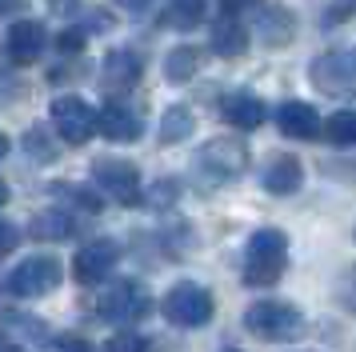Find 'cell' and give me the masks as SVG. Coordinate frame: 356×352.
Listing matches in <instances>:
<instances>
[{
    "label": "cell",
    "instance_id": "8",
    "mask_svg": "<svg viewBox=\"0 0 356 352\" xmlns=\"http://www.w3.org/2000/svg\"><path fill=\"white\" fill-rule=\"evenodd\" d=\"M52 128L65 144L81 148L97 136V112L88 109L81 96H56L52 100Z\"/></svg>",
    "mask_w": 356,
    "mask_h": 352
},
{
    "label": "cell",
    "instance_id": "25",
    "mask_svg": "<svg viewBox=\"0 0 356 352\" xmlns=\"http://www.w3.org/2000/svg\"><path fill=\"white\" fill-rule=\"evenodd\" d=\"M24 148L33 152L40 164H49V160H56V148H52V141H49V132L36 125V128H29V136H24Z\"/></svg>",
    "mask_w": 356,
    "mask_h": 352
},
{
    "label": "cell",
    "instance_id": "34",
    "mask_svg": "<svg viewBox=\"0 0 356 352\" xmlns=\"http://www.w3.org/2000/svg\"><path fill=\"white\" fill-rule=\"evenodd\" d=\"M0 352H20V344H17V340H8V336H4V340H0Z\"/></svg>",
    "mask_w": 356,
    "mask_h": 352
},
{
    "label": "cell",
    "instance_id": "35",
    "mask_svg": "<svg viewBox=\"0 0 356 352\" xmlns=\"http://www.w3.org/2000/svg\"><path fill=\"white\" fill-rule=\"evenodd\" d=\"M24 0H0V13H8V8H20Z\"/></svg>",
    "mask_w": 356,
    "mask_h": 352
},
{
    "label": "cell",
    "instance_id": "22",
    "mask_svg": "<svg viewBox=\"0 0 356 352\" xmlns=\"http://www.w3.org/2000/svg\"><path fill=\"white\" fill-rule=\"evenodd\" d=\"M321 132H328V141L337 144V148H348L356 141V116L348 109H340L328 116V125H321Z\"/></svg>",
    "mask_w": 356,
    "mask_h": 352
},
{
    "label": "cell",
    "instance_id": "24",
    "mask_svg": "<svg viewBox=\"0 0 356 352\" xmlns=\"http://www.w3.org/2000/svg\"><path fill=\"white\" fill-rule=\"evenodd\" d=\"M52 192L65 196L72 208H84V212H100V208H104V196L92 192V189H84V184H52Z\"/></svg>",
    "mask_w": 356,
    "mask_h": 352
},
{
    "label": "cell",
    "instance_id": "19",
    "mask_svg": "<svg viewBox=\"0 0 356 352\" xmlns=\"http://www.w3.org/2000/svg\"><path fill=\"white\" fill-rule=\"evenodd\" d=\"M193 109H184V104H172V109L161 116V144H180L193 136Z\"/></svg>",
    "mask_w": 356,
    "mask_h": 352
},
{
    "label": "cell",
    "instance_id": "2",
    "mask_svg": "<svg viewBox=\"0 0 356 352\" xmlns=\"http://www.w3.org/2000/svg\"><path fill=\"white\" fill-rule=\"evenodd\" d=\"M244 328L260 340H296L305 333V317L300 308H292L289 301H257L244 312Z\"/></svg>",
    "mask_w": 356,
    "mask_h": 352
},
{
    "label": "cell",
    "instance_id": "3",
    "mask_svg": "<svg viewBox=\"0 0 356 352\" xmlns=\"http://www.w3.org/2000/svg\"><path fill=\"white\" fill-rule=\"evenodd\" d=\"M164 308V320L168 324H177V328H200V324H209L212 320V292L209 288L193 285V280H180V285L168 288V296L161 301Z\"/></svg>",
    "mask_w": 356,
    "mask_h": 352
},
{
    "label": "cell",
    "instance_id": "18",
    "mask_svg": "<svg viewBox=\"0 0 356 352\" xmlns=\"http://www.w3.org/2000/svg\"><path fill=\"white\" fill-rule=\"evenodd\" d=\"M200 72V48L196 45H180L164 56V80L168 84H188Z\"/></svg>",
    "mask_w": 356,
    "mask_h": 352
},
{
    "label": "cell",
    "instance_id": "7",
    "mask_svg": "<svg viewBox=\"0 0 356 352\" xmlns=\"http://www.w3.org/2000/svg\"><path fill=\"white\" fill-rule=\"evenodd\" d=\"M92 180H97L104 196H113L116 205H140V173L132 160H120V157H100L92 160Z\"/></svg>",
    "mask_w": 356,
    "mask_h": 352
},
{
    "label": "cell",
    "instance_id": "5",
    "mask_svg": "<svg viewBox=\"0 0 356 352\" xmlns=\"http://www.w3.org/2000/svg\"><path fill=\"white\" fill-rule=\"evenodd\" d=\"M97 312L104 320H116V324H136V320H145L152 312V296H148V288L140 280H116L97 301Z\"/></svg>",
    "mask_w": 356,
    "mask_h": 352
},
{
    "label": "cell",
    "instance_id": "29",
    "mask_svg": "<svg viewBox=\"0 0 356 352\" xmlns=\"http://www.w3.org/2000/svg\"><path fill=\"white\" fill-rule=\"evenodd\" d=\"M20 244V232H17V224H8L4 216H0V256H8L13 248Z\"/></svg>",
    "mask_w": 356,
    "mask_h": 352
},
{
    "label": "cell",
    "instance_id": "26",
    "mask_svg": "<svg viewBox=\"0 0 356 352\" xmlns=\"http://www.w3.org/2000/svg\"><path fill=\"white\" fill-rule=\"evenodd\" d=\"M104 352H148V340L140 333H132V328H120V333L108 336Z\"/></svg>",
    "mask_w": 356,
    "mask_h": 352
},
{
    "label": "cell",
    "instance_id": "23",
    "mask_svg": "<svg viewBox=\"0 0 356 352\" xmlns=\"http://www.w3.org/2000/svg\"><path fill=\"white\" fill-rule=\"evenodd\" d=\"M260 29H264V40H268V45H289L292 16L284 13V8H264V16H260Z\"/></svg>",
    "mask_w": 356,
    "mask_h": 352
},
{
    "label": "cell",
    "instance_id": "28",
    "mask_svg": "<svg viewBox=\"0 0 356 352\" xmlns=\"http://www.w3.org/2000/svg\"><path fill=\"white\" fill-rule=\"evenodd\" d=\"M172 200H177V180H156V184H152V196H148V205L164 208V205H172Z\"/></svg>",
    "mask_w": 356,
    "mask_h": 352
},
{
    "label": "cell",
    "instance_id": "31",
    "mask_svg": "<svg viewBox=\"0 0 356 352\" xmlns=\"http://www.w3.org/2000/svg\"><path fill=\"white\" fill-rule=\"evenodd\" d=\"M56 352H97V344H88L84 336H65L56 340Z\"/></svg>",
    "mask_w": 356,
    "mask_h": 352
},
{
    "label": "cell",
    "instance_id": "21",
    "mask_svg": "<svg viewBox=\"0 0 356 352\" xmlns=\"http://www.w3.org/2000/svg\"><path fill=\"white\" fill-rule=\"evenodd\" d=\"M164 20H168L172 29H196V24L204 20V0H168Z\"/></svg>",
    "mask_w": 356,
    "mask_h": 352
},
{
    "label": "cell",
    "instance_id": "20",
    "mask_svg": "<svg viewBox=\"0 0 356 352\" xmlns=\"http://www.w3.org/2000/svg\"><path fill=\"white\" fill-rule=\"evenodd\" d=\"M212 48H216L220 56H244V48H248V32H244V24H236V20H220V24L212 29Z\"/></svg>",
    "mask_w": 356,
    "mask_h": 352
},
{
    "label": "cell",
    "instance_id": "12",
    "mask_svg": "<svg viewBox=\"0 0 356 352\" xmlns=\"http://www.w3.org/2000/svg\"><path fill=\"white\" fill-rule=\"evenodd\" d=\"M97 132L113 144H132L140 141V112L129 109L124 100H108L104 109L97 112Z\"/></svg>",
    "mask_w": 356,
    "mask_h": 352
},
{
    "label": "cell",
    "instance_id": "1",
    "mask_svg": "<svg viewBox=\"0 0 356 352\" xmlns=\"http://www.w3.org/2000/svg\"><path fill=\"white\" fill-rule=\"evenodd\" d=\"M284 269H289V237L280 228L252 232L248 248H244V285L268 288L284 276Z\"/></svg>",
    "mask_w": 356,
    "mask_h": 352
},
{
    "label": "cell",
    "instance_id": "11",
    "mask_svg": "<svg viewBox=\"0 0 356 352\" xmlns=\"http://www.w3.org/2000/svg\"><path fill=\"white\" fill-rule=\"evenodd\" d=\"M140 72H145V64H140V56L132 48H113L104 56V64H100V88L113 96H124L129 88H136Z\"/></svg>",
    "mask_w": 356,
    "mask_h": 352
},
{
    "label": "cell",
    "instance_id": "6",
    "mask_svg": "<svg viewBox=\"0 0 356 352\" xmlns=\"http://www.w3.org/2000/svg\"><path fill=\"white\" fill-rule=\"evenodd\" d=\"M308 80L316 93H328V96H353V84H356V64H353V52L348 48H328L321 52L312 68H308Z\"/></svg>",
    "mask_w": 356,
    "mask_h": 352
},
{
    "label": "cell",
    "instance_id": "15",
    "mask_svg": "<svg viewBox=\"0 0 356 352\" xmlns=\"http://www.w3.org/2000/svg\"><path fill=\"white\" fill-rule=\"evenodd\" d=\"M220 116H225L232 128H260L264 125V100L252 96L248 88H236L220 100Z\"/></svg>",
    "mask_w": 356,
    "mask_h": 352
},
{
    "label": "cell",
    "instance_id": "16",
    "mask_svg": "<svg viewBox=\"0 0 356 352\" xmlns=\"http://www.w3.org/2000/svg\"><path fill=\"white\" fill-rule=\"evenodd\" d=\"M44 52V24L40 20H17L8 29V56L17 64H33Z\"/></svg>",
    "mask_w": 356,
    "mask_h": 352
},
{
    "label": "cell",
    "instance_id": "33",
    "mask_svg": "<svg viewBox=\"0 0 356 352\" xmlns=\"http://www.w3.org/2000/svg\"><path fill=\"white\" fill-rule=\"evenodd\" d=\"M148 4H152V0H120V8H129V13H145Z\"/></svg>",
    "mask_w": 356,
    "mask_h": 352
},
{
    "label": "cell",
    "instance_id": "9",
    "mask_svg": "<svg viewBox=\"0 0 356 352\" xmlns=\"http://www.w3.org/2000/svg\"><path fill=\"white\" fill-rule=\"evenodd\" d=\"M60 276H65V264L56 256H29V260H20L13 269L8 292L13 296H44V292H52L60 285Z\"/></svg>",
    "mask_w": 356,
    "mask_h": 352
},
{
    "label": "cell",
    "instance_id": "13",
    "mask_svg": "<svg viewBox=\"0 0 356 352\" xmlns=\"http://www.w3.org/2000/svg\"><path fill=\"white\" fill-rule=\"evenodd\" d=\"M276 125H280V132L292 136V141H316L324 120L316 116L312 104H305V100H284V104L276 109Z\"/></svg>",
    "mask_w": 356,
    "mask_h": 352
},
{
    "label": "cell",
    "instance_id": "10",
    "mask_svg": "<svg viewBox=\"0 0 356 352\" xmlns=\"http://www.w3.org/2000/svg\"><path fill=\"white\" fill-rule=\"evenodd\" d=\"M116 260H120V244L116 240H92V244H84L81 253L72 256V276L81 285H100L116 269Z\"/></svg>",
    "mask_w": 356,
    "mask_h": 352
},
{
    "label": "cell",
    "instance_id": "32",
    "mask_svg": "<svg viewBox=\"0 0 356 352\" xmlns=\"http://www.w3.org/2000/svg\"><path fill=\"white\" fill-rule=\"evenodd\" d=\"M228 13H241V8H252V4H260V0H220Z\"/></svg>",
    "mask_w": 356,
    "mask_h": 352
},
{
    "label": "cell",
    "instance_id": "4",
    "mask_svg": "<svg viewBox=\"0 0 356 352\" xmlns=\"http://www.w3.org/2000/svg\"><path fill=\"white\" fill-rule=\"evenodd\" d=\"M196 168L204 173V180H209V184L236 180V176L248 168V148H244V141L216 136V141H209L200 152H196Z\"/></svg>",
    "mask_w": 356,
    "mask_h": 352
},
{
    "label": "cell",
    "instance_id": "37",
    "mask_svg": "<svg viewBox=\"0 0 356 352\" xmlns=\"http://www.w3.org/2000/svg\"><path fill=\"white\" fill-rule=\"evenodd\" d=\"M68 4H76V0H52V8H60V13H65Z\"/></svg>",
    "mask_w": 356,
    "mask_h": 352
},
{
    "label": "cell",
    "instance_id": "27",
    "mask_svg": "<svg viewBox=\"0 0 356 352\" xmlns=\"http://www.w3.org/2000/svg\"><path fill=\"white\" fill-rule=\"evenodd\" d=\"M356 0H332V8L324 13V29H337V24H344L348 16H353Z\"/></svg>",
    "mask_w": 356,
    "mask_h": 352
},
{
    "label": "cell",
    "instance_id": "39",
    "mask_svg": "<svg viewBox=\"0 0 356 352\" xmlns=\"http://www.w3.org/2000/svg\"><path fill=\"white\" fill-rule=\"evenodd\" d=\"M228 352H244V349H228Z\"/></svg>",
    "mask_w": 356,
    "mask_h": 352
},
{
    "label": "cell",
    "instance_id": "30",
    "mask_svg": "<svg viewBox=\"0 0 356 352\" xmlns=\"http://www.w3.org/2000/svg\"><path fill=\"white\" fill-rule=\"evenodd\" d=\"M56 45H60V52H81V48H84V32L81 29H68V32H60V40H56Z\"/></svg>",
    "mask_w": 356,
    "mask_h": 352
},
{
    "label": "cell",
    "instance_id": "36",
    "mask_svg": "<svg viewBox=\"0 0 356 352\" xmlns=\"http://www.w3.org/2000/svg\"><path fill=\"white\" fill-rule=\"evenodd\" d=\"M0 157H8V136L0 132Z\"/></svg>",
    "mask_w": 356,
    "mask_h": 352
},
{
    "label": "cell",
    "instance_id": "17",
    "mask_svg": "<svg viewBox=\"0 0 356 352\" xmlns=\"http://www.w3.org/2000/svg\"><path fill=\"white\" fill-rule=\"evenodd\" d=\"M36 240H72L76 232V216L65 212V208H49V212H40L33 216V228H29Z\"/></svg>",
    "mask_w": 356,
    "mask_h": 352
},
{
    "label": "cell",
    "instance_id": "14",
    "mask_svg": "<svg viewBox=\"0 0 356 352\" xmlns=\"http://www.w3.org/2000/svg\"><path fill=\"white\" fill-rule=\"evenodd\" d=\"M300 180H305V168H300V160L289 157V152L268 157L264 173H260V184L273 192V196H289V192H296L300 189Z\"/></svg>",
    "mask_w": 356,
    "mask_h": 352
},
{
    "label": "cell",
    "instance_id": "38",
    "mask_svg": "<svg viewBox=\"0 0 356 352\" xmlns=\"http://www.w3.org/2000/svg\"><path fill=\"white\" fill-rule=\"evenodd\" d=\"M4 200H8V184H4V180H0V205H4Z\"/></svg>",
    "mask_w": 356,
    "mask_h": 352
}]
</instances>
